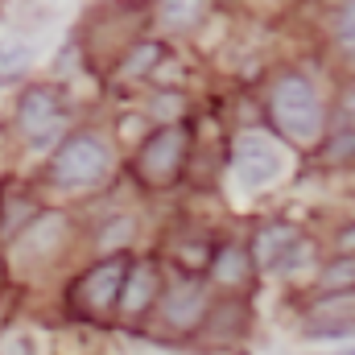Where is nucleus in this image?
<instances>
[{
	"mask_svg": "<svg viewBox=\"0 0 355 355\" xmlns=\"http://www.w3.org/2000/svg\"><path fill=\"white\" fill-rule=\"evenodd\" d=\"M268 112H272V124L293 145H314L327 132V112H322L318 87L306 75H293V71L281 75L268 91Z\"/></svg>",
	"mask_w": 355,
	"mask_h": 355,
	"instance_id": "f257e3e1",
	"label": "nucleus"
},
{
	"mask_svg": "<svg viewBox=\"0 0 355 355\" xmlns=\"http://www.w3.org/2000/svg\"><path fill=\"white\" fill-rule=\"evenodd\" d=\"M107 170H112V149L95 132H75L58 145L50 162V182L58 190H87L95 182H103Z\"/></svg>",
	"mask_w": 355,
	"mask_h": 355,
	"instance_id": "f03ea898",
	"label": "nucleus"
},
{
	"mask_svg": "<svg viewBox=\"0 0 355 355\" xmlns=\"http://www.w3.org/2000/svg\"><path fill=\"white\" fill-rule=\"evenodd\" d=\"M186 149H190V132L182 124L157 128L153 137H145V145L137 153V174L149 186H170L182 170V162H186Z\"/></svg>",
	"mask_w": 355,
	"mask_h": 355,
	"instance_id": "7ed1b4c3",
	"label": "nucleus"
},
{
	"mask_svg": "<svg viewBox=\"0 0 355 355\" xmlns=\"http://www.w3.org/2000/svg\"><path fill=\"white\" fill-rule=\"evenodd\" d=\"M124 268L128 261L120 257V252H112L107 261H99V265H91L79 281H75V306L83 310V314H107L112 306H116V297H120V285H124Z\"/></svg>",
	"mask_w": 355,
	"mask_h": 355,
	"instance_id": "20e7f679",
	"label": "nucleus"
},
{
	"mask_svg": "<svg viewBox=\"0 0 355 355\" xmlns=\"http://www.w3.org/2000/svg\"><path fill=\"white\" fill-rule=\"evenodd\" d=\"M62 124V99L54 87H29L17 99V132L29 145H46Z\"/></svg>",
	"mask_w": 355,
	"mask_h": 355,
	"instance_id": "39448f33",
	"label": "nucleus"
},
{
	"mask_svg": "<svg viewBox=\"0 0 355 355\" xmlns=\"http://www.w3.org/2000/svg\"><path fill=\"white\" fill-rule=\"evenodd\" d=\"M277 174H281V149L268 137H261V132H244L236 141V178L248 190H261Z\"/></svg>",
	"mask_w": 355,
	"mask_h": 355,
	"instance_id": "423d86ee",
	"label": "nucleus"
},
{
	"mask_svg": "<svg viewBox=\"0 0 355 355\" xmlns=\"http://www.w3.org/2000/svg\"><path fill=\"white\" fill-rule=\"evenodd\" d=\"M157 289H162V277H157V265H153V261H128L120 297H116L120 314H124V318H141V314L157 302Z\"/></svg>",
	"mask_w": 355,
	"mask_h": 355,
	"instance_id": "0eeeda50",
	"label": "nucleus"
},
{
	"mask_svg": "<svg viewBox=\"0 0 355 355\" xmlns=\"http://www.w3.org/2000/svg\"><path fill=\"white\" fill-rule=\"evenodd\" d=\"M207 314V289L198 281H178L162 297V318L170 331H194Z\"/></svg>",
	"mask_w": 355,
	"mask_h": 355,
	"instance_id": "6e6552de",
	"label": "nucleus"
},
{
	"mask_svg": "<svg viewBox=\"0 0 355 355\" xmlns=\"http://www.w3.org/2000/svg\"><path fill=\"white\" fill-rule=\"evenodd\" d=\"M297 240H302V236H297V227H293V223H268V227L257 232V244H252V252H248V257H252L261 268H277V261H281Z\"/></svg>",
	"mask_w": 355,
	"mask_h": 355,
	"instance_id": "1a4fd4ad",
	"label": "nucleus"
},
{
	"mask_svg": "<svg viewBox=\"0 0 355 355\" xmlns=\"http://www.w3.org/2000/svg\"><path fill=\"white\" fill-rule=\"evenodd\" d=\"M248 272H252V257H248V248H240V244H227V248L211 261V281L223 285V289L244 285Z\"/></svg>",
	"mask_w": 355,
	"mask_h": 355,
	"instance_id": "9d476101",
	"label": "nucleus"
},
{
	"mask_svg": "<svg viewBox=\"0 0 355 355\" xmlns=\"http://www.w3.org/2000/svg\"><path fill=\"white\" fill-rule=\"evenodd\" d=\"M202 8H207V0H157V21L166 29H190V25H198Z\"/></svg>",
	"mask_w": 355,
	"mask_h": 355,
	"instance_id": "9b49d317",
	"label": "nucleus"
},
{
	"mask_svg": "<svg viewBox=\"0 0 355 355\" xmlns=\"http://www.w3.org/2000/svg\"><path fill=\"white\" fill-rule=\"evenodd\" d=\"M327 141H322V162H331V166H339V162H352L355 157V128L352 124H335L331 132H322Z\"/></svg>",
	"mask_w": 355,
	"mask_h": 355,
	"instance_id": "f8f14e48",
	"label": "nucleus"
},
{
	"mask_svg": "<svg viewBox=\"0 0 355 355\" xmlns=\"http://www.w3.org/2000/svg\"><path fill=\"white\" fill-rule=\"evenodd\" d=\"M166 50L157 46V42H145V46H132L128 50V58L120 62V75L124 79H141V75H149L153 67H157V58H162Z\"/></svg>",
	"mask_w": 355,
	"mask_h": 355,
	"instance_id": "ddd939ff",
	"label": "nucleus"
},
{
	"mask_svg": "<svg viewBox=\"0 0 355 355\" xmlns=\"http://www.w3.org/2000/svg\"><path fill=\"white\" fill-rule=\"evenodd\" d=\"M322 289H355V252H343L322 268Z\"/></svg>",
	"mask_w": 355,
	"mask_h": 355,
	"instance_id": "4468645a",
	"label": "nucleus"
},
{
	"mask_svg": "<svg viewBox=\"0 0 355 355\" xmlns=\"http://www.w3.org/2000/svg\"><path fill=\"white\" fill-rule=\"evenodd\" d=\"M25 62H29V46L25 42H0V79L25 71Z\"/></svg>",
	"mask_w": 355,
	"mask_h": 355,
	"instance_id": "2eb2a0df",
	"label": "nucleus"
},
{
	"mask_svg": "<svg viewBox=\"0 0 355 355\" xmlns=\"http://www.w3.org/2000/svg\"><path fill=\"white\" fill-rule=\"evenodd\" d=\"M335 37H339L343 50H355V0H347V4L339 8V17H335Z\"/></svg>",
	"mask_w": 355,
	"mask_h": 355,
	"instance_id": "dca6fc26",
	"label": "nucleus"
},
{
	"mask_svg": "<svg viewBox=\"0 0 355 355\" xmlns=\"http://www.w3.org/2000/svg\"><path fill=\"white\" fill-rule=\"evenodd\" d=\"M132 219H116V223H107L103 232H99V248H120V244H128L132 240Z\"/></svg>",
	"mask_w": 355,
	"mask_h": 355,
	"instance_id": "f3484780",
	"label": "nucleus"
},
{
	"mask_svg": "<svg viewBox=\"0 0 355 355\" xmlns=\"http://www.w3.org/2000/svg\"><path fill=\"white\" fill-rule=\"evenodd\" d=\"M355 335V318H331L327 327H310V339H347Z\"/></svg>",
	"mask_w": 355,
	"mask_h": 355,
	"instance_id": "a211bd4d",
	"label": "nucleus"
},
{
	"mask_svg": "<svg viewBox=\"0 0 355 355\" xmlns=\"http://www.w3.org/2000/svg\"><path fill=\"white\" fill-rule=\"evenodd\" d=\"M355 248V227H347V232H339V252H352Z\"/></svg>",
	"mask_w": 355,
	"mask_h": 355,
	"instance_id": "6ab92c4d",
	"label": "nucleus"
},
{
	"mask_svg": "<svg viewBox=\"0 0 355 355\" xmlns=\"http://www.w3.org/2000/svg\"><path fill=\"white\" fill-rule=\"evenodd\" d=\"M8 347H17V352H33V343H29V339H8ZM12 355V352H8Z\"/></svg>",
	"mask_w": 355,
	"mask_h": 355,
	"instance_id": "aec40b11",
	"label": "nucleus"
},
{
	"mask_svg": "<svg viewBox=\"0 0 355 355\" xmlns=\"http://www.w3.org/2000/svg\"><path fill=\"white\" fill-rule=\"evenodd\" d=\"M347 355H355V352H347Z\"/></svg>",
	"mask_w": 355,
	"mask_h": 355,
	"instance_id": "412c9836",
	"label": "nucleus"
}]
</instances>
